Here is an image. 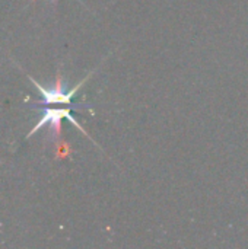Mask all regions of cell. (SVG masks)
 Here are the masks:
<instances>
[{"instance_id": "6da1fadb", "label": "cell", "mask_w": 248, "mask_h": 249, "mask_svg": "<svg viewBox=\"0 0 248 249\" xmlns=\"http://www.w3.org/2000/svg\"><path fill=\"white\" fill-rule=\"evenodd\" d=\"M91 108L89 105L86 104H77V105H67L66 108H45L44 111H41V117L38 120V123L35 124V127L28 133L26 139H29L31 136H34L41 127L44 125H48V137L51 142H58L61 140V120L63 118H67L73 125H76L86 137H89V134L83 130V127L75 120V117L72 115V109L75 108Z\"/></svg>"}, {"instance_id": "7a4b0ae2", "label": "cell", "mask_w": 248, "mask_h": 249, "mask_svg": "<svg viewBox=\"0 0 248 249\" xmlns=\"http://www.w3.org/2000/svg\"><path fill=\"white\" fill-rule=\"evenodd\" d=\"M91 77V74H88L83 80H80L72 90L69 92H64L63 89V77L61 74L58 73L57 77H56V82L53 85V88L47 89L44 86H41L37 80H34L29 74H28V79L35 85V88L38 89V92L41 93V99L37 101V102H32V105H51V104H63V105H77V104H72L73 101V96L75 93L80 89V86H83V83Z\"/></svg>"}, {"instance_id": "3957f363", "label": "cell", "mask_w": 248, "mask_h": 249, "mask_svg": "<svg viewBox=\"0 0 248 249\" xmlns=\"http://www.w3.org/2000/svg\"><path fill=\"white\" fill-rule=\"evenodd\" d=\"M51 1H53V3H56V1H57V0H51Z\"/></svg>"}]
</instances>
